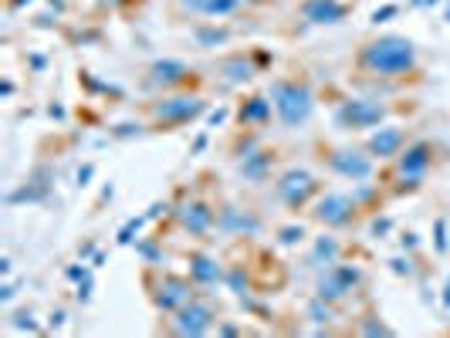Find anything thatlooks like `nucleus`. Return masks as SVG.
Segmentation results:
<instances>
[{
	"mask_svg": "<svg viewBox=\"0 0 450 338\" xmlns=\"http://www.w3.org/2000/svg\"><path fill=\"white\" fill-rule=\"evenodd\" d=\"M359 68L366 75L400 78L406 71H417V47H413V41H406L400 34L376 37L369 45H362V51H359Z\"/></svg>",
	"mask_w": 450,
	"mask_h": 338,
	"instance_id": "nucleus-1",
	"label": "nucleus"
},
{
	"mask_svg": "<svg viewBox=\"0 0 450 338\" xmlns=\"http://www.w3.org/2000/svg\"><path fill=\"white\" fill-rule=\"evenodd\" d=\"M271 102H275V112L281 115L284 125H301L311 115V88L305 81H278L271 88Z\"/></svg>",
	"mask_w": 450,
	"mask_h": 338,
	"instance_id": "nucleus-2",
	"label": "nucleus"
},
{
	"mask_svg": "<svg viewBox=\"0 0 450 338\" xmlns=\"http://www.w3.org/2000/svg\"><path fill=\"white\" fill-rule=\"evenodd\" d=\"M386 108L376 105V102H345V105L335 112V122L342 129H369V125L383 122Z\"/></svg>",
	"mask_w": 450,
	"mask_h": 338,
	"instance_id": "nucleus-3",
	"label": "nucleus"
},
{
	"mask_svg": "<svg viewBox=\"0 0 450 338\" xmlns=\"http://www.w3.org/2000/svg\"><path fill=\"white\" fill-rule=\"evenodd\" d=\"M301 14L311 24H339L342 17L349 14V7L339 0H305L301 4Z\"/></svg>",
	"mask_w": 450,
	"mask_h": 338,
	"instance_id": "nucleus-4",
	"label": "nucleus"
},
{
	"mask_svg": "<svg viewBox=\"0 0 450 338\" xmlns=\"http://www.w3.org/2000/svg\"><path fill=\"white\" fill-rule=\"evenodd\" d=\"M352 214H356V200H349V197H339V193H328L325 200L318 203V210H315V216L318 220H325V223H349L352 220Z\"/></svg>",
	"mask_w": 450,
	"mask_h": 338,
	"instance_id": "nucleus-5",
	"label": "nucleus"
},
{
	"mask_svg": "<svg viewBox=\"0 0 450 338\" xmlns=\"http://www.w3.org/2000/svg\"><path fill=\"white\" fill-rule=\"evenodd\" d=\"M430 156H434V146L430 142H417V146H410L406 153H400V173L410 176V180H420L427 166H430Z\"/></svg>",
	"mask_w": 450,
	"mask_h": 338,
	"instance_id": "nucleus-6",
	"label": "nucleus"
},
{
	"mask_svg": "<svg viewBox=\"0 0 450 338\" xmlns=\"http://www.w3.org/2000/svg\"><path fill=\"white\" fill-rule=\"evenodd\" d=\"M311 190H315V180H311L308 173H288L284 180L278 183V193L284 197V203L288 206H298V203H305V197H308Z\"/></svg>",
	"mask_w": 450,
	"mask_h": 338,
	"instance_id": "nucleus-7",
	"label": "nucleus"
},
{
	"mask_svg": "<svg viewBox=\"0 0 450 338\" xmlns=\"http://www.w3.org/2000/svg\"><path fill=\"white\" fill-rule=\"evenodd\" d=\"M200 108H203L200 98H170V102H163L156 108V115L163 122H183V119H193Z\"/></svg>",
	"mask_w": 450,
	"mask_h": 338,
	"instance_id": "nucleus-8",
	"label": "nucleus"
},
{
	"mask_svg": "<svg viewBox=\"0 0 450 338\" xmlns=\"http://www.w3.org/2000/svg\"><path fill=\"white\" fill-rule=\"evenodd\" d=\"M406 142V132L403 129H379L373 136V142H369V149H373L376 156H383V159H389V156H396V149Z\"/></svg>",
	"mask_w": 450,
	"mask_h": 338,
	"instance_id": "nucleus-9",
	"label": "nucleus"
},
{
	"mask_svg": "<svg viewBox=\"0 0 450 338\" xmlns=\"http://www.w3.org/2000/svg\"><path fill=\"white\" fill-rule=\"evenodd\" d=\"M149 75H153V81H159V85H180V81H187L193 71L180 62H156L153 68H149Z\"/></svg>",
	"mask_w": 450,
	"mask_h": 338,
	"instance_id": "nucleus-10",
	"label": "nucleus"
},
{
	"mask_svg": "<svg viewBox=\"0 0 450 338\" xmlns=\"http://www.w3.org/2000/svg\"><path fill=\"white\" fill-rule=\"evenodd\" d=\"M328 163L339 169L342 176H352V180H362L369 173V159H362L359 153H335Z\"/></svg>",
	"mask_w": 450,
	"mask_h": 338,
	"instance_id": "nucleus-11",
	"label": "nucleus"
},
{
	"mask_svg": "<svg viewBox=\"0 0 450 338\" xmlns=\"http://www.w3.org/2000/svg\"><path fill=\"white\" fill-rule=\"evenodd\" d=\"M210 318H214V311L203 305H190L183 311V325H180V332H190V335H197V332H207L210 328Z\"/></svg>",
	"mask_w": 450,
	"mask_h": 338,
	"instance_id": "nucleus-12",
	"label": "nucleus"
},
{
	"mask_svg": "<svg viewBox=\"0 0 450 338\" xmlns=\"http://www.w3.org/2000/svg\"><path fill=\"white\" fill-rule=\"evenodd\" d=\"M271 115V102L267 98H250L248 105L241 108V122H264Z\"/></svg>",
	"mask_w": 450,
	"mask_h": 338,
	"instance_id": "nucleus-13",
	"label": "nucleus"
},
{
	"mask_svg": "<svg viewBox=\"0 0 450 338\" xmlns=\"http://www.w3.org/2000/svg\"><path fill=\"white\" fill-rule=\"evenodd\" d=\"M237 4H241V0H207L200 11H207V14H231Z\"/></svg>",
	"mask_w": 450,
	"mask_h": 338,
	"instance_id": "nucleus-14",
	"label": "nucleus"
},
{
	"mask_svg": "<svg viewBox=\"0 0 450 338\" xmlns=\"http://www.w3.org/2000/svg\"><path fill=\"white\" fill-rule=\"evenodd\" d=\"M210 264H214V261H197V267H193V271H197L203 281H214V277H217V267H210Z\"/></svg>",
	"mask_w": 450,
	"mask_h": 338,
	"instance_id": "nucleus-15",
	"label": "nucleus"
},
{
	"mask_svg": "<svg viewBox=\"0 0 450 338\" xmlns=\"http://www.w3.org/2000/svg\"><path fill=\"white\" fill-rule=\"evenodd\" d=\"M224 37H227L224 31H203V34H200L203 45H217V41H224Z\"/></svg>",
	"mask_w": 450,
	"mask_h": 338,
	"instance_id": "nucleus-16",
	"label": "nucleus"
},
{
	"mask_svg": "<svg viewBox=\"0 0 450 338\" xmlns=\"http://www.w3.org/2000/svg\"><path fill=\"white\" fill-rule=\"evenodd\" d=\"M393 14H396V7H383V11H376L373 14V21L379 24V21H386V17H393Z\"/></svg>",
	"mask_w": 450,
	"mask_h": 338,
	"instance_id": "nucleus-17",
	"label": "nucleus"
},
{
	"mask_svg": "<svg viewBox=\"0 0 450 338\" xmlns=\"http://www.w3.org/2000/svg\"><path fill=\"white\" fill-rule=\"evenodd\" d=\"M187 4H193V7H203V4H207V0H187Z\"/></svg>",
	"mask_w": 450,
	"mask_h": 338,
	"instance_id": "nucleus-18",
	"label": "nucleus"
},
{
	"mask_svg": "<svg viewBox=\"0 0 450 338\" xmlns=\"http://www.w3.org/2000/svg\"><path fill=\"white\" fill-rule=\"evenodd\" d=\"M417 4H437V0H417Z\"/></svg>",
	"mask_w": 450,
	"mask_h": 338,
	"instance_id": "nucleus-19",
	"label": "nucleus"
},
{
	"mask_svg": "<svg viewBox=\"0 0 450 338\" xmlns=\"http://www.w3.org/2000/svg\"><path fill=\"white\" fill-rule=\"evenodd\" d=\"M105 4H115V0H105Z\"/></svg>",
	"mask_w": 450,
	"mask_h": 338,
	"instance_id": "nucleus-20",
	"label": "nucleus"
}]
</instances>
